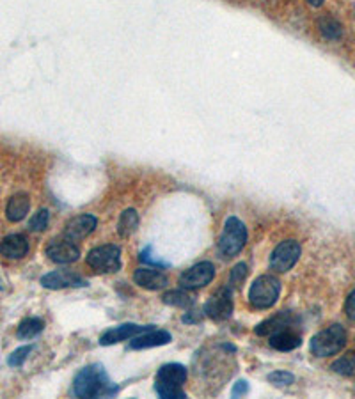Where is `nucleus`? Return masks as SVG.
Returning a JSON list of instances; mask_svg holds the SVG:
<instances>
[{"mask_svg": "<svg viewBox=\"0 0 355 399\" xmlns=\"http://www.w3.org/2000/svg\"><path fill=\"white\" fill-rule=\"evenodd\" d=\"M73 392L76 398H100V396H114L118 392V387L112 385L102 366L94 364V366L84 367L76 374L73 382Z\"/></svg>", "mask_w": 355, "mask_h": 399, "instance_id": "f257e3e1", "label": "nucleus"}, {"mask_svg": "<svg viewBox=\"0 0 355 399\" xmlns=\"http://www.w3.org/2000/svg\"><path fill=\"white\" fill-rule=\"evenodd\" d=\"M186 382V369L182 364H165L155 378V389L164 399H185L183 383Z\"/></svg>", "mask_w": 355, "mask_h": 399, "instance_id": "f03ea898", "label": "nucleus"}, {"mask_svg": "<svg viewBox=\"0 0 355 399\" xmlns=\"http://www.w3.org/2000/svg\"><path fill=\"white\" fill-rule=\"evenodd\" d=\"M347 345V332L341 325H330L311 339V353L316 357H330L341 352Z\"/></svg>", "mask_w": 355, "mask_h": 399, "instance_id": "7ed1b4c3", "label": "nucleus"}, {"mask_svg": "<svg viewBox=\"0 0 355 399\" xmlns=\"http://www.w3.org/2000/svg\"><path fill=\"white\" fill-rule=\"evenodd\" d=\"M281 294V281L274 275H261L252 282L249 302L254 309H270Z\"/></svg>", "mask_w": 355, "mask_h": 399, "instance_id": "20e7f679", "label": "nucleus"}, {"mask_svg": "<svg viewBox=\"0 0 355 399\" xmlns=\"http://www.w3.org/2000/svg\"><path fill=\"white\" fill-rule=\"evenodd\" d=\"M247 229L246 224L237 217H229L224 224V231L219 239V252L224 257L237 256L246 247Z\"/></svg>", "mask_w": 355, "mask_h": 399, "instance_id": "39448f33", "label": "nucleus"}, {"mask_svg": "<svg viewBox=\"0 0 355 399\" xmlns=\"http://www.w3.org/2000/svg\"><path fill=\"white\" fill-rule=\"evenodd\" d=\"M87 265L100 273H114L121 268V248L118 245H102L87 254Z\"/></svg>", "mask_w": 355, "mask_h": 399, "instance_id": "423d86ee", "label": "nucleus"}, {"mask_svg": "<svg viewBox=\"0 0 355 399\" xmlns=\"http://www.w3.org/2000/svg\"><path fill=\"white\" fill-rule=\"evenodd\" d=\"M301 245L297 244L295 239L281 241L270 256V268L281 273L292 270L297 265L299 257H301Z\"/></svg>", "mask_w": 355, "mask_h": 399, "instance_id": "0eeeda50", "label": "nucleus"}, {"mask_svg": "<svg viewBox=\"0 0 355 399\" xmlns=\"http://www.w3.org/2000/svg\"><path fill=\"white\" fill-rule=\"evenodd\" d=\"M213 277H215V266L212 263H208V261H203V263H197V265L182 273L180 286L189 291L199 290V288L208 286L213 281Z\"/></svg>", "mask_w": 355, "mask_h": 399, "instance_id": "6e6552de", "label": "nucleus"}, {"mask_svg": "<svg viewBox=\"0 0 355 399\" xmlns=\"http://www.w3.org/2000/svg\"><path fill=\"white\" fill-rule=\"evenodd\" d=\"M204 314L213 321H226L233 314V290L222 288L204 305Z\"/></svg>", "mask_w": 355, "mask_h": 399, "instance_id": "1a4fd4ad", "label": "nucleus"}, {"mask_svg": "<svg viewBox=\"0 0 355 399\" xmlns=\"http://www.w3.org/2000/svg\"><path fill=\"white\" fill-rule=\"evenodd\" d=\"M47 257L57 265H69V263H75L80 256V250L73 244L72 239H52L50 244L47 245V250H45Z\"/></svg>", "mask_w": 355, "mask_h": 399, "instance_id": "9d476101", "label": "nucleus"}, {"mask_svg": "<svg viewBox=\"0 0 355 399\" xmlns=\"http://www.w3.org/2000/svg\"><path fill=\"white\" fill-rule=\"evenodd\" d=\"M41 286L47 290H64V288H84L87 286V282L69 270H55L43 275Z\"/></svg>", "mask_w": 355, "mask_h": 399, "instance_id": "9b49d317", "label": "nucleus"}, {"mask_svg": "<svg viewBox=\"0 0 355 399\" xmlns=\"http://www.w3.org/2000/svg\"><path fill=\"white\" fill-rule=\"evenodd\" d=\"M96 217L93 215L84 213L78 215V217H73L68 224H66V229H64V236L72 241H78V239L87 238L91 233L96 229Z\"/></svg>", "mask_w": 355, "mask_h": 399, "instance_id": "f8f14e48", "label": "nucleus"}, {"mask_svg": "<svg viewBox=\"0 0 355 399\" xmlns=\"http://www.w3.org/2000/svg\"><path fill=\"white\" fill-rule=\"evenodd\" d=\"M151 328L153 327H142V325H136V323L119 325V327L110 328V330H107V332L103 334L102 339H100V345L102 346L118 345V343H121V341L133 339L137 334L148 332V330H151Z\"/></svg>", "mask_w": 355, "mask_h": 399, "instance_id": "ddd939ff", "label": "nucleus"}, {"mask_svg": "<svg viewBox=\"0 0 355 399\" xmlns=\"http://www.w3.org/2000/svg\"><path fill=\"white\" fill-rule=\"evenodd\" d=\"M133 281H136V284H139L140 288H144V290L151 291L164 290V288L169 284V277H167L164 272L155 268H148V266L137 270V272L133 273Z\"/></svg>", "mask_w": 355, "mask_h": 399, "instance_id": "4468645a", "label": "nucleus"}, {"mask_svg": "<svg viewBox=\"0 0 355 399\" xmlns=\"http://www.w3.org/2000/svg\"><path fill=\"white\" fill-rule=\"evenodd\" d=\"M29 252V241L23 235H9L0 241V254L8 259H21Z\"/></svg>", "mask_w": 355, "mask_h": 399, "instance_id": "2eb2a0df", "label": "nucleus"}, {"mask_svg": "<svg viewBox=\"0 0 355 399\" xmlns=\"http://www.w3.org/2000/svg\"><path fill=\"white\" fill-rule=\"evenodd\" d=\"M293 323L292 312L281 311L279 314H275L274 318H268L266 321H263L261 325L256 327V334L258 336H274V334L281 332V330H288Z\"/></svg>", "mask_w": 355, "mask_h": 399, "instance_id": "dca6fc26", "label": "nucleus"}, {"mask_svg": "<svg viewBox=\"0 0 355 399\" xmlns=\"http://www.w3.org/2000/svg\"><path fill=\"white\" fill-rule=\"evenodd\" d=\"M171 343V334L165 330H148L142 332V336L136 337L130 343L131 349H144V348H155V346H164Z\"/></svg>", "mask_w": 355, "mask_h": 399, "instance_id": "f3484780", "label": "nucleus"}, {"mask_svg": "<svg viewBox=\"0 0 355 399\" xmlns=\"http://www.w3.org/2000/svg\"><path fill=\"white\" fill-rule=\"evenodd\" d=\"M30 210V199L27 193L20 192L14 193L13 197L9 199L8 208H6V217H8L9 222H20L27 217Z\"/></svg>", "mask_w": 355, "mask_h": 399, "instance_id": "a211bd4d", "label": "nucleus"}, {"mask_svg": "<svg viewBox=\"0 0 355 399\" xmlns=\"http://www.w3.org/2000/svg\"><path fill=\"white\" fill-rule=\"evenodd\" d=\"M302 345V339L299 334L288 330H281V332L270 336V346L279 352H292V349L299 348Z\"/></svg>", "mask_w": 355, "mask_h": 399, "instance_id": "6ab92c4d", "label": "nucleus"}, {"mask_svg": "<svg viewBox=\"0 0 355 399\" xmlns=\"http://www.w3.org/2000/svg\"><path fill=\"white\" fill-rule=\"evenodd\" d=\"M137 227H139V215H137L136 210L128 208V210H125L123 213H121V217H119L118 222L119 236H121V238H128V236H131L137 231Z\"/></svg>", "mask_w": 355, "mask_h": 399, "instance_id": "aec40b11", "label": "nucleus"}, {"mask_svg": "<svg viewBox=\"0 0 355 399\" xmlns=\"http://www.w3.org/2000/svg\"><path fill=\"white\" fill-rule=\"evenodd\" d=\"M43 328H45L43 319L27 318L18 325L17 336H18V339H32V337H36L38 334L43 332Z\"/></svg>", "mask_w": 355, "mask_h": 399, "instance_id": "412c9836", "label": "nucleus"}, {"mask_svg": "<svg viewBox=\"0 0 355 399\" xmlns=\"http://www.w3.org/2000/svg\"><path fill=\"white\" fill-rule=\"evenodd\" d=\"M318 27H320L321 36L330 39V41L341 38V34H343L341 23H339L338 20H334L332 17H329V14H327V17H321L320 20H318Z\"/></svg>", "mask_w": 355, "mask_h": 399, "instance_id": "4be33fe9", "label": "nucleus"}, {"mask_svg": "<svg viewBox=\"0 0 355 399\" xmlns=\"http://www.w3.org/2000/svg\"><path fill=\"white\" fill-rule=\"evenodd\" d=\"M162 300H164L167 305H173V307H182V309H189V307H192L195 303V300L192 299L191 294L186 293V290H173V291H167V293L162 296Z\"/></svg>", "mask_w": 355, "mask_h": 399, "instance_id": "5701e85b", "label": "nucleus"}, {"mask_svg": "<svg viewBox=\"0 0 355 399\" xmlns=\"http://www.w3.org/2000/svg\"><path fill=\"white\" fill-rule=\"evenodd\" d=\"M48 222H50V211L43 208L38 213L32 215V219L29 220V229L34 233H41L47 229Z\"/></svg>", "mask_w": 355, "mask_h": 399, "instance_id": "b1692460", "label": "nucleus"}, {"mask_svg": "<svg viewBox=\"0 0 355 399\" xmlns=\"http://www.w3.org/2000/svg\"><path fill=\"white\" fill-rule=\"evenodd\" d=\"M247 275H249V268H247L246 263H238L235 268L231 270V275H229V288H241V284L246 282Z\"/></svg>", "mask_w": 355, "mask_h": 399, "instance_id": "393cba45", "label": "nucleus"}, {"mask_svg": "<svg viewBox=\"0 0 355 399\" xmlns=\"http://www.w3.org/2000/svg\"><path fill=\"white\" fill-rule=\"evenodd\" d=\"M332 369L339 374H345V376H354L355 374V357H347L339 358L332 364Z\"/></svg>", "mask_w": 355, "mask_h": 399, "instance_id": "a878e982", "label": "nucleus"}, {"mask_svg": "<svg viewBox=\"0 0 355 399\" xmlns=\"http://www.w3.org/2000/svg\"><path fill=\"white\" fill-rule=\"evenodd\" d=\"M30 352H32V346H21V348L14 349V352L11 353V355H9L8 364L11 367L23 366V362L27 360V357H29Z\"/></svg>", "mask_w": 355, "mask_h": 399, "instance_id": "bb28decb", "label": "nucleus"}, {"mask_svg": "<svg viewBox=\"0 0 355 399\" xmlns=\"http://www.w3.org/2000/svg\"><path fill=\"white\" fill-rule=\"evenodd\" d=\"M268 382L275 387H288L295 382V376L288 371H275V373L268 374Z\"/></svg>", "mask_w": 355, "mask_h": 399, "instance_id": "cd10ccee", "label": "nucleus"}, {"mask_svg": "<svg viewBox=\"0 0 355 399\" xmlns=\"http://www.w3.org/2000/svg\"><path fill=\"white\" fill-rule=\"evenodd\" d=\"M140 261L142 263H149V265H155V266H162V268H167V263H164V261L160 259H155L151 254V247H148L146 250H142L140 252Z\"/></svg>", "mask_w": 355, "mask_h": 399, "instance_id": "c85d7f7f", "label": "nucleus"}, {"mask_svg": "<svg viewBox=\"0 0 355 399\" xmlns=\"http://www.w3.org/2000/svg\"><path fill=\"white\" fill-rule=\"evenodd\" d=\"M345 312L350 319H355V290L348 294L347 302H345Z\"/></svg>", "mask_w": 355, "mask_h": 399, "instance_id": "c756f323", "label": "nucleus"}, {"mask_svg": "<svg viewBox=\"0 0 355 399\" xmlns=\"http://www.w3.org/2000/svg\"><path fill=\"white\" fill-rule=\"evenodd\" d=\"M247 391H249V383H247L246 380H240V382H237L235 383V387H233L231 396L233 398H240V396L246 394Z\"/></svg>", "mask_w": 355, "mask_h": 399, "instance_id": "7c9ffc66", "label": "nucleus"}, {"mask_svg": "<svg viewBox=\"0 0 355 399\" xmlns=\"http://www.w3.org/2000/svg\"><path fill=\"white\" fill-rule=\"evenodd\" d=\"M308 4H311L313 8H320L323 4V0H308Z\"/></svg>", "mask_w": 355, "mask_h": 399, "instance_id": "2f4dec72", "label": "nucleus"}]
</instances>
